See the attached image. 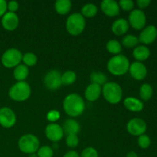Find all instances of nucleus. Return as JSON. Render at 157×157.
Masks as SVG:
<instances>
[{
  "instance_id": "f257e3e1",
  "label": "nucleus",
  "mask_w": 157,
  "mask_h": 157,
  "mask_svg": "<svg viewBox=\"0 0 157 157\" xmlns=\"http://www.w3.org/2000/svg\"><path fill=\"white\" fill-rule=\"evenodd\" d=\"M63 108L68 116L72 117H79L84 113L85 103L82 97L78 94H70L65 97L63 102Z\"/></svg>"
},
{
  "instance_id": "f03ea898",
  "label": "nucleus",
  "mask_w": 157,
  "mask_h": 157,
  "mask_svg": "<svg viewBox=\"0 0 157 157\" xmlns=\"http://www.w3.org/2000/svg\"><path fill=\"white\" fill-rule=\"evenodd\" d=\"M129 59L124 55H117L112 57L107 62V70L115 76L124 75L130 68Z\"/></svg>"
},
{
  "instance_id": "7ed1b4c3",
  "label": "nucleus",
  "mask_w": 157,
  "mask_h": 157,
  "mask_svg": "<svg viewBox=\"0 0 157 157\" xmlns=\"http://www.w3.org/2000/svg\"><path fill=\"white\" fill-rule=\"evenodd\" d=\"M31 93V87L27 82L18 81L9 89V96L12 101L21 102L29 99Z\"/></svg>"
},
{
  "instance_id": "20e7f679",
  "label": "nucleus",
  "mask_w": 157,
  "mask_h": 157,
  "mask_svg": "<svg viewBox=\"0 0 157 157\" xmlns=\"http://www.w3.org/2000/svg\"><path fill=\"white\" fill-rule=\"evenodd\" d=\"M86 26L84 17L81 13H73L66 21V29L70 35L77 36L82 33Z\"/></svg>"
},
{
  "instance_id": "39448f33",
  "label": "nucleus",
  "mask_w": 157,
  "mask_h": 157,
  "mask_svg": "<svg viewBox=\"0 0 157 157\" xmlns=\"http://www.w3.org/2000/svg\"><path fill=\"white\" fill-rule=\"evenodd\" d=\"M102 93L106 101L111 104L121 102L123 97V90L121 86L115 82H107L102 88Z\"/></svg>"
},
{
  "instance_id": "423d86ee",
  "label": "nucleus",
  "mask_w": 157,
  "mask_h": 157,
  "mask_svg": "<svg viewBox=\"0 0 157 157\" xmlns=\"http://www.w3.org/2000/svg\"><path fill=\"white\" fill-rule=\"evenodd\" d=\"M18 146L19 150L25 154L37 153L40 147L39 140L33 134H25L18 140Z\"/></svg>"
},
{
  "instance_id": "0eeeda50",
  "label": "nucleus",
  "mask_w": 157,
  "mask_h": 157,
  "mask_svg": "<svg viewBox=\"0 0 157 157\" xmlns=\"http://www.w3.org/2000/svg\"><path fill=\"white\" fill-rule=\"evenodd\" d=\"M22 55L21 52L18 49L14 48L7 49L2 55V64L7 68L17 67L18 64H20L22 60Z\"/></svg>"
},
{
  "instance_id": "6e6552de",
  "label": "nucleus",
  "mask_w": 157,
  "mask_h": 157,
  "mask_svg": "<svg viewBox=\"0 0 157 157\" xmlns=\"http://www.w3.org/2000/svg\"><path fill=\"white\" fill-rule=\"evenodd\" d=\"M129 25L136 30H141L147 22L146 15L141 9H134L129 15Z\"/></svg>"
},
{
  "instance_id": "1a4fd4ad",
  "label": "nucleus",
  "mask_w": 157,
  "mask_h": 157,
  "mask_svg": "<svg viewBox=\"0 0 157 157\" xmlns=\"http://www.w3.org/2000/svg\"><path fill=\"white\" fill-rule=\"evenodd\" d=\"M147 124L140 118L131 119L127 125V130L130 134L135 136H140L147 131Z\"/></svg>"
},
{
  "instance_id": "9d476101",
  "label": "nucleus",
  "mask_w": 157,
  "mask_h": 157,
  "mask_svg": "<svg viewBox=\"0 0 157 157\" xmlns=\"http://www.w3.org/2000/svg\"><path fill=\"white\" fill-rule=\"evenodd\" d=\"M44 84L49 90H57L62 85L61 74L57 70L50 71L44 76Z\"/></svg>"
},
{
  "instance_id": "9b49d317",
  "label": "nucleus",
  "mask_w": 157,
  "mask_h": 157,
  "mask_svg": "<svg viewBox=\"0 0 157 157\" xmlns=\"http://www.w3.org/2000/svg\"><path fill=\"white\" fill-rule=\"evenodd\" d=\"M16 123V116L13 110L9 107L0 109V125L5 128H11Z\"/></svg>"
},
{
  "instance_id": "f8f14e48",
  "label": "nucleus",
  "mask_w": 157,
  "mask_h": 157,
  "mask_svg": "<svg viewBox=\"0 0 157 157\" xmlns=\"http://www.w3.org/2000/svg\"><path fill=\"white\" fill-rule=\"evenodd\" d=\"M44 133H45L46 137L53 143L59 142L64 136L62 127L59 124H55V123H52L46 126Z\"/></svg>"
},
{
  "instance_id": "ddd939ff",
  "label": "nucleus",
  "mask_w": 157,
  "mask_h": 157,
  "mask_svg": "<svg viewBox=\"0 0 157 157\" xmlns=\"http://www.w3.org/2000/svg\"><path fill=\"white\" fill-rule=\"evenodd\" d=\"M2 25L6 30L14 31L18 28L19 18L16 13L7 12L2 17Z\"/></svg>"
},
{
  "instance_id": "4468645a",
  "label": "nucleus",
  "mask_w": 157,
  "mask_h": 157,
  "mask_svg": "<svg viewBox=\"0 0 157 157\" xmlns=\"http://www.w3.org/2000/svg\"><path fill=\"white\" fill-rule=\"evenodd\" d=\"M129 72L133 78L136 81H142L147 77V69L146 66L140 61H135L130 65Z\"/></svg>"
},
{
  "instance_id": "2eb2a0df",
  "label": "nucleus",
  "mask_w": 157,
  "mask_h": 157,
  "mask_svg": "<svg viewBox=\"0 0 157 157\" xmlns=\"http://www.w3.org/2000/svg\"><path fill=\"white\" fill-rule=\"evenodd\" d=\"M157 37V29L154 25H148L143 29L139 35V41L144 44H150L156 40Z\"/></svg>"
},
{
  "instance_id": "dca6fc26",
  "label": "nucleus",
  "mask_w": 157,
  "mask_h": 157,
  "mask_svg": "<svg viewBox=\"0 0 157 157\" xmlns=\"http://www.w3.org/2000/svg\"><path fill=\"white\" fill-rule=\"evenodd\" d=\"M101 9L107 16L114 17L120 14L119 4L114 0H104L101 3Z\"/></svg>"
},
{
  "instance_id": "f3484780",
  "label": "nucleus",
  "mask_w": 157,
  "mask_h": 157,
  "mask_svg": "<svg viewBox=\"0 0 157 157\" xmlns=\"http://www.w3.org/2000/svg\"><path fill=\"white\" fill-rule=\"evenodd\" d=\"M102 93V87L98 84H90L84 91V97L90 102L97 101Z\"/></svg>"
},
{
  "instance_id": "a211bd4d",
  "label": "nucleus",
  "mask_w": 157,
  "mask_h": 157,
  "mask_svg": "<svg viewBox=\"0 0 157 157\" xmlns=\"http://www.w3.org/2000/svg\"><path fill=\"white\" fill-rule=\"evenodd\" d=\"M128 21L125 18H118L115 20L113 23L112 24L111 30L114 35L121 36V35H124L127 32L129 29Z\"/></svg>"
},
{
  "instance_id": "6ab92c4d",
  "label": "nucleus",
  "mask_w": 157,
  "mask_h": 157,
  "mask_svg": "<svg viewBox=\"0 0 157 157\" xmlns=\"http://www.w3.org/2000/svg\"><path fill=\"white\" fill-rule=\"evenodd\" d=\"M124 105L131 112H140L144 109V104L140 100L133 97H128L124 101Z\"/></svg>"
},
{
  "instance_id": "aec40b11",
  "label": "nucleus",
  "mask_w": 157,
  "mask_h": 157,
  "mask_svg": "<svg viewBox=\"0 0 157 157\" xmlns=\"http://www.w3.org/2000/svg\"><path fill=\"white\" fill-rule=\"evenodd\" d=\"M62 129L64 133H67V135H77L81 130V126L75 120L68 119L64 122Z\"/></svg>"
},
{
  "instance_id": "412c9836",
  "label": "nucleus",
  "mask_w": 157,
  "mask_h": 157,
  "mask_svg": "<svg viewBox=\"0 0 157 157\" xmlns=\"http://www.w3.org/2000/svg\"><path fill=\"white\" fill-rule=\"evenodd\" d=\"M133 55L136 61L141 62L148 59L150 55V51L147 46L140 45L133 49Z\"/></svg>"
},
{
  "instance_id": "4be33fe9",
  "label": "nucleus",
  "mask_w": 157,
  "mask_h": 157,
  "mask_svg": "<svg viewBox=\"0 0 157 157\" xmlns=\"http://www.w3.org/2000/svg\"><path fill=\"white\" fill-rule=\"evenodd\" d=\"M71 2L70 0H57L55 3V9L59 15H64L69 13L71 9Z\"/></svg>"
},
{
  "instance_id": "5701e85b",
  "label": "nucleus",
  "mask_w": 157,
  "mask_h": 157,
  "mask_svg": "<svg viewBox=\"0 0 157 157\" xmlns=\"http://www.w3.org/2000/svg\"><path fill=\"white\" fill-rule=\"evenodd\" d=\"M29 75V69L25 64H18L13 71L14 78L18 81H25Z\"/></svg>"
},
{
  "instance_id": "b1692460",
  "label": "nucleus",
  "mask_w": 157,
  "mask_h": 157,
  "mask_svg": "<svg viewBox=\"0 0 157 157\" xmlns=\"http://www.w3.org/2000/svg\"><path fill=\"white\" fill-rule=\"evenodd\" d=\"M90 81L91 84L104 86L107 83V77L104 73L101 71H94L90 75Z\"/></svg>"
},
{
  "instance_id": "393cba45",
  "label": "nucleus",
  "mask_w": 157,
  "mask_h": 157,
  "mask_svg": "<svg viewBox=\"0 0 157 157\" xmlns=\"http://www.w3.org/2000/svg\"><path fill=\"white\" fill-rule=\"evenodd\" d=\"M98 13V7L93 3H87L81 9V15L86 18L94 17Z\"/></svg>"
},
{
  "instance_id": "a878e982",
  "label": "nucleus",
  "mask_w": 157,
  "mask_h": 157,
  "mask_svg": "<svg viewBox=\"0 0 157 157\" xmlns=\"http://www.w3.org/2000/svg\"><path fill=\"white\" fill-rule=\"evenodd\" d=\"M106 48H107V50L110 53L115 55H120V53L122 52V46H121V44L120 43V41L115 39H112L107 41Z\"/></svg>"
},
{
  "instance_id": "bb28decb",
  "label": "nucleus",
  "mask_w": 157,
  "mask_h": 157,
  "mask_svg": "<svg viewBox=\"0 0 157 157\" xmlns=\"http://www.w3.org/2000/svg\"><path fill=\"white\" fill-rule=\"evenodd\" d=\"M77 79V75L75 71H67L61 74V84L62 85L68 86L74 84Z\"/></svg>"
},
{
  "instance_id": "cd10ccee",
  "label": "nucleus",
  "mask_w": 157,
  "mask_h": 157,
  "mask_svg": "<svg viewBox=\"0 0 157 157\" xmlns=\"http://www.w3.org/2000/svg\"><path fill=\"white\" fill-rule=\"evenodd\" d=\"M153 87L149 84H144L140 89V96L143 101H149L153 96Z\"/></svg>"
},
{
  "instance_id": "c85d7f7f",
  "label": "nucleus",
  "mask_w": 157,
  "mask_h": 157,
  "mask_svg": "<svg viewBox=\"0 0 157 157\" xmlns=\"http://www.w3.org/2000/svg\"><path fill=\"white\" fill-rule=\"evenodd\" d=\"M21 61H23L25 65L27 66L28 67H32L36 64L37 61H38V58L35 54L32 53V52H27L22 55Z\"/></svg>"
},
{
  "instance_id": "c756f323",
  "label": "nucleus",
  "mask_w": 157,
  "mask_h": 157,
  "mask_svg": "<svg viewBox=\"0 0 157 157\" xmlns=\"http://www.w3.org/2000/svg\"><path fill=\"white\" fill-rule=\"evenodd\" d=\"M139 42V39L133 35H127L122 39V44L126 48H133Z\"/></svg>"
},
{
  "instance_id": "7c9ffc66",
  "label": "nucleus",
  "mask_w": 157,
  "mask_h": 157,
  "mask_svg": "<svg viewBox=\"0 0 157 157\" xmlns=\"http://www.w3.org/2000/svg\"><path fill=\"white\" fill-rule=\"evenodd\" d=\"M38 157H53L54 150L49 146H42L37 151Z\"/></svg>"
},
{
  "instance_id": "2f4dec72",
  "label": "nucleus",
  "mask_w": 157,
  "mask_h": 157,
  "mask_svg": "<svg viewBox=\"0 0 157 157\" xmlns=\"http://www.w3.org/2000/svg\"><path fill=\"white\" fill-rule=\"evenodd\" d=\"M137 143L140 148L147 149L150 146L151 140H150V138L147 135L143 134L138 137Z\"/></svg>"
},
{
  "instance_id": "473e14b6",
  "label": "nucleus",
  "mask_w": 157,
  "mask_h": 157,
  "mask_svg": "<svg viewBox=\"0 0 157 157\" xmlns=\"http://www.w3.org/2000/svg\"><path fill=\"white\" fill-rule=\"evenodd\" d=\"M66 144L69 148L74 149L77 147L79 144V139L77 135H67L66 138Z\"/></svg>"
},
{
  "instance_id": "72a5a7b5",
  "label": "nucleus",
  "mask_w": 157,
  "mask_h": 157,
  "mask_svg": "<svg viewBox=\"0 0 157 157\" xmlns=\"http://www.w3.org/2000/svg\"><path fill=\"white\" fill-rule=\"evenodd\" d=\"M80 157H98V153L94 147H87L81 152Z\"/></svg>"
},
{
  "instance_id": "f704fd0d",
  "label": "nucleus",
  "mask_w": 157,
  "mask_h": 157,
  "mask_svg": "<svg viewBox=\"0 0 157 157\" xmlns=\"http://www.w3.org/2000/svg\"><path fill=\"white\" fill-rule=\"evenodd\" d=\"M120 9H122L124 11H131L134 7V2L132 0H121L118 2Z\"/></svg>"
},
{
  "instance_id": "c9c22d12",
  "label": "nucleus",
  "mask_w": 157,
  "mask_h": 157,
  "mask_svg": "<svg viewBox=\"0 0 157 157\" xmlns=\"http://www.w3.org/2000/svg\"><path fill=\"white\" fill-rule=\"evenodd\" d=\"M47 120L48 121L52 123H55L56 121H58V120L60 119L61 117V113H60L59 111L58 110H50L48 113H47Z\"/></svg>"
},
{
  "instance_id": "e433bc0d",
  "label": "nucleus",
  "mask_w": 157,
  "mask_h": 157,
  "mask_svg": "<svg viewBox=\"0 0 157 157\" xmlns=\"http://www.w3.org/2000/svg\"><path fill=\"white\" fill-rule=\"evenodd\" d=\"M18 8H19V4H18V2L10 1L7 2V9L9 10V12L15 13V12L18 9Z\"/></svg>"
},
{
  "instance_id": "4c0bfd02",
  "label": "nucleus",
  "mask_w": 157,
  "mask_h": 157,
  "mask_svg": "<svg viewBox=\"0 0 157 157\" xmlns=\"http://www.w3.org/2000/svg\"><path fill=\"white\" fill-rule=\"evenodd\" d=\"M7 12V2L0 0V17H2Z\"/></svg>"
},
{
  "instance_id": "58836bf2",
  "label": "nucleus",
  "mask_w": 157,
  "mask_h": 157,
  "mask_svg": "<svg viewBox=\"0 0 157 157\" xmlns=\"http://www.w3.org/2000/svg\"><path fill=\"white\" fill-rule=\"evenodd\" d=\"M151 2L150 0H137L136 2V4H137L138 7L140 9H146L149 6V5L150 4Z\"/></svg>"
},
{
  "instance_id": "ea45409f",
  "label": "nucleus",
  "mask_w": 157,
  "mask_h": 157,
  "mask_svg": "<svg viewBox=\"0 0 157 157\" xmlns=\"http://www.w3.org/2000/svg\"><path fill=\"white\" fill-rule=\"evenodd\" d=\"M63 157H80V155L78 154V152L75 151V150H71V151L66 153Z\"/></svg>"
},
{
  "instance_id": "a19ab883",
  "label": "nucleus",
  "mask_w": 157,
  "mask_h": 157,
  "mask_svg": "<svg viewBox=\"0 0 157 157\" xmlns=\"http://www.w3.org/2000/svg\"><path fill=\"white\" fill-rule=\"evenodd\" d=\"M126 157H139V156H138L137 153H135V152L133 151H130L127 153Z\"/></svg>"
},
{
  "instance_id": "79ce46f5",
  "label": "nucleus",
  "mask_w": 157,
  "mask_h": 157,
  "mask_svg": "<svg viewBox=\"0 0 157 157\" xmlns=\"http://www.w3.org/2000/svg\"><path fill=\"white\" fill-rule=\"evenodd\" d=\"M29 157H38L36 153H32V154H29Z\"/></svg>"
}]
</instances>
